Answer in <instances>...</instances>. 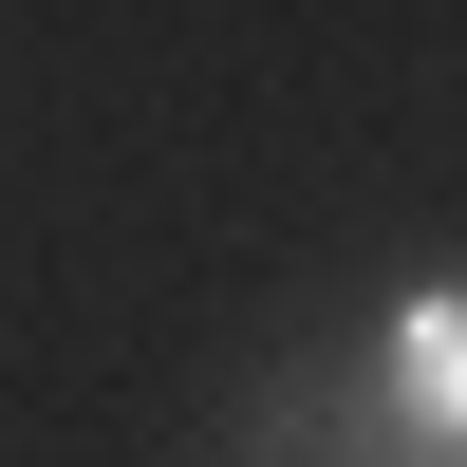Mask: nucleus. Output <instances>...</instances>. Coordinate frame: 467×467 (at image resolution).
<instances>
[{
    "mask_svg": "<svg viewBox=\"0 0 467 467\" xmlns=\"http://www.w3.org/2000/svg\"><path fill=\"white\" fill-rule=\"evenodd\" d=\"M374 411L467 467V262L449 281H393V318H374Z\"/></svg>",
    "mask_w": 467,
    "mask_h": 467,
    "instance_id": "f257e3e1",
    "label": "nucleus"
}]
</instances>
